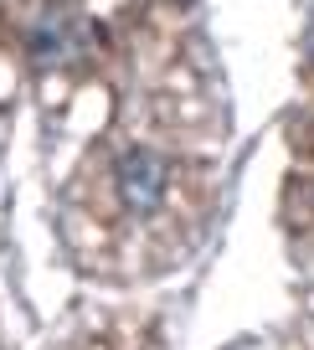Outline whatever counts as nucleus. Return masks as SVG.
Here are the masks:
<instances>
[{"label": "nucleus", "instance_id": "1", "mask_svg": "<svg viewBox=\"0 0 314 350\" xmlns=\"http://www.w3.org/2000/svg\"><path fill=\"white\" fill-rule=\"evenodd\" d=\"M222 113L185 42L150 31L114 124L77 160L62 237L93 278L140 284L191 258L217 206Z\"/></svg>", "mask_w": 314, "mask_h": 350}, {"label": "nucleus", "instance_id": "2", "mask_svg": "<svg viewBox=\"0 0 314 350\" xmlns=\"http://www.w3.org/2000/svg\"><path fill=\"white\" fill-rule=\"evenodd\" d=\"M289 217L304 232H314V139L299 144L293 154V175H289Z\"/></svg>", "mask_w": 314, "mask_h": 350}]
</instances>
